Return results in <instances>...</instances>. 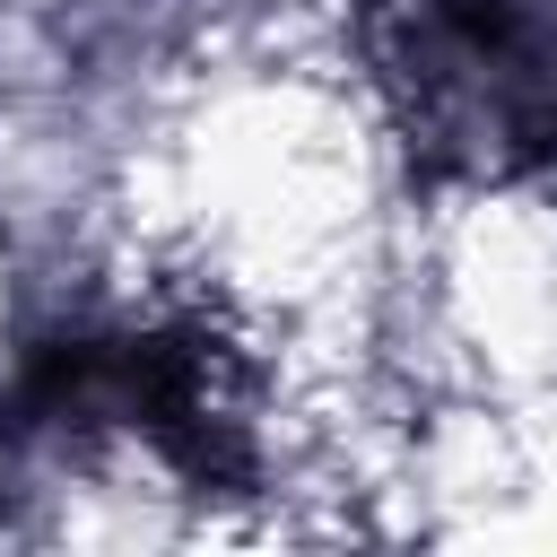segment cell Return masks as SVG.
Masks as SVG:
<instances>
[{"mask_svg":"<svg viewBox=\"0 0 557 557\" xmlns=\"http://www.w3.org/2000/svg\"><path fill=\"white\" fill-rule=\"evenodd\" d=\"M374 78L435 183L557 165V0H383Z\"/></svg>","mask_w":557,"mask_h":557,"instance_id":"cell-1","label":"cell"},{"mask_svg":"<svg viewBox=\"0 0 557 557\" xmlns=\"http://www.w3.org/2000/svg\"><path fill=\"white\" fill-rule=\"evenodd\" d=\"M122 426L191 487L244 479V418L218 392V357L200 331H104L44 339L0 392V444L17 435H87Z\"/></svg>","mask_w":557,"mask_h":557,"instance_id":"cell-2","label":"cell"}]
</instances>
